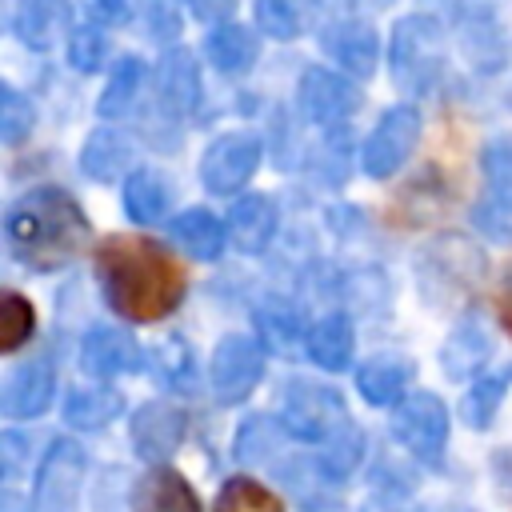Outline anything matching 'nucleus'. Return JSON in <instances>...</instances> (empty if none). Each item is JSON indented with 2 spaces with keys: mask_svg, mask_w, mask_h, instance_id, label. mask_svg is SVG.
Here are the masks:
<instances>
[{
  "mask_svg": "<svg viewBox=\"0 0 512 512\" xmlns=\"http://www.w3.org/2000/svg\"><path fill=\"white\" fill-rule=\"evenodd\" d=\"M256 168H260V140L248 132H228L208 144V152L200 160V180L208 192L228 196V192L244 188Z\"/></svg>",
  "mask_w": 512,
  "mask_h": 512,
  "instance_id": "423d86ee",
  "label": "nucleus"
},
{
  "mask_svg": "<svg viewBox=\"0 0 512 512\" xmlns=\"http://www.w3.org/2000/svg\"><path fill=\"white\" fill-rule=\"evenodd\" d=\"M184 436V412L176 404H144L132 416V444L144 460H168Z\"/></svg>",
  "mask_w": 512,
  "mask_h": 512,
  "instance_id": "f8f14e48",
  "label": "nucleus"
},
{
  "mask_svg": "<svg viewBox=\"0 0 512 512\" xmlns=\"http://www.w3.org/2000/svg\"><path fill=\"white\" fill-rule=\"evenodd\" d=\"M68 60H72L80 72H96V64L104 60V32H100L96 24L72 32V40H68Z\"/></svg>",
  "mask_w": 512,
  "mask_h": 512,
  "instance_id": "72a5a7b5",
  "label": "nucleus"
},
{
  "mask_svg": "<svg viewBox=\"0 0 512 512\" xmlns=\"http://www.w3.org/2000/svg\"><path fill=\"white\" fill-rule=\"evenodd\" d=\"M356 384L364 392L368 404H396L404 400V384H408V364L396 356H376L356 372Z\"/></svg>",
  "mask_w": 512,
  "mask_h": 512,
  "instance_id": "5701e85b",
  "label": "nucleus"
},
{
  "mask_svg": "<svg viewBox=\"0 0 512 512\" xmlns=\"http://www.w3.org/2000/svg\"><path fill=\"white\" fill-rule=\"evenodd\" d=\"M256 24L276 40H292L308 24V0H256Z\"/></svg>",
  "mask_w": 512,
  "mask_h": 512,
  "instance_id": "bb28decb",
  "label": "nucleus"
},
{
  "mask_svg": "<svg viewBox=\"0 0 512 512\" xmlns=\"http://www.w3.org/2000/svg\"><path fill=\"white\" fill-rule=\"evenodd\" d=\"M496 316H500V324L512 332V264H508V272H504V280H500V288H496Z\"/></svg>",
  "mask_w": 512,
  "mask_h": 512,
  "instance_id": "c9c22d12",
  "label": "nucleus"
},
{
  "mask_svg": "<svg viewBox=\"0 0 512 512\" xmlns=\"http://www.w3.org/2000/svg\"><path fill=\"white\" fill-rule=\"evenodd\" d=\"M172 204V188L156 172H132L124 184V208L136 224H156Z\"/></svg>",
  "mask_w": 512,
  "mask_h": 512,
  "instance_id": "4be33fe9",
  "label": "nucleus"
},
{
  "mask_svg": "<svg viewBox=\"0 0 512 512\" xmlns=\"http://www.w3.org/2000/svg\"><path fill=\"white\" fill-rule=\"evenodd\" d=\"M280 420H284V432H292L296 440L320 444V448H328L344 428H352L340 396L332 388H320L308 380H296L284 392V416Z\"/></svg>",
  "mask_w": 512,
  "mask_h": 512,
  "instance_id": "20e7f679",
  "label": "nucleus"
},
{
  "mask_svg": "<svg viewBox=\"0 0 512 512\" xmlns=\"http://www.w3.org/2000/svg\"><path fill=\"white\" fill-rule=\"evenodd\" d=\"M96 276L104 300L128 320H160L184 296V268L148 236H108L96 248Z\"/></svg>",
  "mask_w": 512,
  "mask_h": 512,
  "instance_id": "f257e3e1",
  "label": "nucleus"
},
{
  "mask_svg": "<svg viewBox=\"0 0 512 512\" xmlns=\"http://www.w3.org/2000/svg\"><path fill=\"white\" fill-rule=\"evenodd\" d=\"M80 472H84V456L76 444L60 440L52 444V452L44 456L40 464V476H36V496H40V508H60L76 496L80 488Z\"/></svg>",
  "mask_w": 512,
  "mask_h": 512,
  "instance_id": "2eb2a0df",
  "label": "nucleus"
},
{
  "mask_svg": "<svg viewBox=\"0 0 512 512\" xmlns=\"http://www.w3.org/2000/svg\"><path fill=\"white\" fill-rule=\"evenodd\" d=\"M204 52H208L212 68H220V72H244V68L256 60V36H252L244 24L224 20V24H216V28L208 32Z\"/></svg>",
  "mask_w": 512,
  "mask_h": 512,
  "instance_id": "6ab92c4d",
  "label": "nucleus"
},
{
  "mask_svg": "<svg viewBox=\"0 0 512 512\" xmlns=\"http://www.w3.org/2000/svg\"><path fill=\"white\" fill-rule=\"evenodd\" d=\"M256 324H260V332L272 348H292V340L300 336V316L288 304H264Z\"/></svg>",
  "mask_w": 512,
  "mask_h": 512,
  "instance_id": "2f4dec72",
  "label": "nucleus"
},
{
  "mask_svg": "<svg viewBox=\"0 0 512 512\" xmlns=\"http://www.w3.org/2000/svg\"><path fill=\"white\" fill-rule=\"evenodd\" d=\"M308 356L328 372L348 368V360H352V324H348V316H340V312L324 316L308 332Z\"/></svg>",
  "mask_w": 512,
  "mask_h": 512,
  "instance_id": "aec40b11",
  "label": "nucleus"
},
{
  "mask_svg": "<svg viewBox=\"0 0 512 512\" xmlns=\"http://www.w3.org/2000/svg\"><path fill=\"white\" fill-rule=\"evenodd\" d=\"M56 396V372L48 360H32L24 368H16L0 392V412L8 420H32L40 416Z\"/></svg>",
  "mask_w": 512,
  "mask_h": 512,
  "instance_id": "9d476101",
  "label": "nucleus"
},
{
  "mask_svg": "<svg viewBox=\"0 0 512 512\" xmlns=\"http://www.w3.org/2000/svg\"><path fill=\"white\" fill-rule=\"evenodd\" d=\"M36 328L32 304L20 292H0V352H16Z\"/></svg>",
  "mask_w": 512,
  "mask_h": 512,
  "instance_id": "c85d7f7f",
  "label": "nucleus"
},
{
  "mask_svg": "<svg viewBox=\"0 0 512 512\" xmlns=\"http://www.w3.org/2000/svg\"><path fill=\"white\" fill-rule=\"evenodd\" d=\"M360 104V92L348 76H336V72H324V68H308L304 80H300V108L312 124L320 128H336L344 124Z\"/></svg>",
  "mask_w": 512,
  "mask_h": 512,
  "instance_id": "1a4fd4ad",
  "label": "nucleus"
},
{
  "mask_svg": "<svg viewBox=\"0 0 512 512\" xmlns=\"http://www.w3.org/2000/svg\"><path fill=\"white\" fill-rule=\"evenodd\" d=\"M328 56L348 72V76H372L380 60V40L364 20H340L324 32Z\"/></svg>",
  "mask_w": 512,
  "mask_h": 512,
  "instance_id": "4468645a",
  "label": "nucleus"
},
{
  "mask_svg": "<svg viewBox=\"0 0 512 512\" xmlns=\"http://www.w3.org/2000/svg\"><path fill=\"white\" fill-rule=\"evenodd\" d=\"M392 432L412 456L436 460L448 440V412L432 392H412L400 400V408L392 416Z\"/></svg>",
  "mask_w": 512,
  "mask_h": 512,
  "instance_id": "39448f33",
  "label": "nucleus"
},
{
  "mask_svg": "<svg viewBox=\"0 0 512 512\" xmlns=\"http://www.w3.org/2000/svg\"><path fill=\"white\" fill-rule=\"evenodd\" d=\"M272 236H276V204H272V196L256 192V196H244V200L232 204V212H228V240L240 252L256 256V252L268 248Z\"/></svg>",
  "mask_w": 512,
  "mask_h": 512,
  "instance_id": "dca6fc26",
  "label": "nucleus"
},
{
  "mask_svg": "<svg viewBox=\"0 0 512 512\" xmlns=\"http://www.w3.org/2000/svg\"><path fill=\"white\" fill-rule=\"evenodd\" d=\"M416 136H420V112L408 108V104L388 108L380 116V124L372 128V136L364 140V172L368 176H392V172H400V164L416 148Z\"/></svg>",
  "mask_w": 512,
  "mask_h": 512,
  "instance_id": "0eeeda50",
  "label": "nucleus"
},
{
  "mask_svg": "<svg viewBox=\"0 0 512 512\" xmlns=\"http://www.w3.org/2000/svg\"><path fill=\"white\" fill-rule=\"evenodd\" d=\"M32 104L16 92V88H0V140L4 144H20L28 132H32Z\"/></svg>",
  "mask_w": 512,
  "mask_h": 512,
  "instance_id": "7c9ffc66",
  "label": "nucleus"
},
{
  "mask_svg": "<svg viewBox=\"0 0 512 512\" xmlns=\"http://www.w3.org/2000/svg\"><path fill=\"white\" fill-rule=\"evenodd\" d=\"M132 512H200V500L176 468L156 464L140 476L132 492Z\"/></svg>",
  "mask_w": 512,
  "mask_h": 512,
  "instance_id": "ddd939ff",
  "label": "nucleus"
},
{
  "mask_svg": "<svg viewBox=\"0 0 512 512\" xmlns=\"http://www.w3.org/2000/svg\"><path fill=\"white\" fill-rule=\"evenodd\" d=\"M172 240H180L192 260H216L224 252V224L204 208H188L172 220Z\"/></svg>",
  "mask_w": 512,
  "mask_h": 512,
  "instance_id": "a211bd4d",
  "label": "nucleus"
},
{
  "mask_svg": "<svg viewBox=\"0 0 512 512\" xmlns=\"http://www.w3.org/2000/svg\"><path fill=\"white\" fill-rule=\"evenodd\" d=\"M484 356H488V340H484V332L472 328V324H460V328L448 336V344H444V364H448L452 376H464V372L480 368Z\"/></svg>",
  "mask_w": 512,
  "mask_h": 512,
  "instance_id": "c756f323",
  "label": "nucleus"
},
{
  "mask_svg": "<svg viewBox=\"0 0 512 512\" xmlns=\"http://www.w3.org/2000/svg\"><path fill=\"white\" fill-rule=\"evenodd\" d=\"M264 372V348L252 336H224L212 352V392L224 404H240Z\"/></svg>",
  "mask_w": 512,
  "mask_h": 512,
  "instance_id": "6e6552de",
  "label": "nucleus"
},
{
  "mask_svg": "<svg viewBox=\"0 0 512 512\" xmlns=\"http://www.w3.org/2000/svg\"><path fill=\"white\" fill-rule=\"evenodd\" d=\"M156 76H160V92H164V100L172 108H180V112L196 108V100H200V76H196V60L188 52H168L160 60V72Z\"/></svg>",
  "mask_w": 512,
  "mask_h": 512,
  "instance_id": "393cba45",
  "label": "nucleus"
},
{
  "mask_svg": "<svg viewBox=\"0 0 512 512\" xmlns=\"http://www.w3.org/2000/svg\"><path fill=\"white\" fill-rule=\"evenodd\" d=\"M68 28V4L64 0H24L16 12V36L28 48H52Z\"/></svg>",
  "mask_w": 512,
  "mask_h": 512,
  "instance_id": "f3484780",
  "label": "nucleus"
},
{
  "mask_svg": "<svg viewBox=\"0 0 512 512\" xmlns=\"http://www.w3.org/2000/svg\"><path fill=\"white\" fill-rule=\"evenodd\" d=\"M120 8H124V0H88V12H92L96 20H116Z\"/></svg>",
  "mask_w": 512,
  "mask_h": 512,
  "instance_id": "e433bc0d",
  "label": "nucleus"
},
{
  "mask_svg": "<svg viewBox=\"0 0 512 512\" xmlns=\"http://www.w3.org/2000/svg\"><path fill=\"white\" fill-rule=\"evenodd\" d=\"M504 384H508V372L480 376V384L472 388L468 408H464L468 424H488V420H492V412H496V404H500V396H504Z\"/></svg>",
  "mask_w": 512,
  "mask_h": 512,
  "instance_id": "473e14b6",
  "label": "nucleus"
},
{
  "mask_svg": "<svg viewBox=\"0 0 512 512\" xmlns=\"http://www.w3.org/2000/svg\"><path fill=\"white\" fill-rule=\"evenodd\" d=\"M392 72L400 88L408 92H428L440 72H444V28L432 16H408L396 24L392 44H388Z\"/></svg>",
  "mask_w": 512,
  "mask_h": 512,
  "instance_id": "7ed1b4c3",
  "label": "nucleus"
},
{
  "mask_svg": "<svg viewBox=\"0 0 512 512\" xmlns=\"http://www.w3.org/2000/svg\"><path fill=\"white\" fill-rule=\"evenodd\" d=\"M216 512H284L280 496H272L264 484L248 480V476H236L220 488L216 496Z\"/></svg>",
  "mask_w": 512,
  "mask_h": 512,
  "instance_id": "cd10ccee",
  "label": "nucleus"
},
{
  "mask_svg": "<svg viewBox=\"0 0 512 512\" xmlns=\"http://www.w3.org/2000/svg\"><path fill=\"white\" fill-rule=\"evenodd\" d=\"M228 8H232V0H192V12H196V16H204V20L224 16Z\"/></svg>",
  "mask_w": 512,
  "mask_h": 512,
  "instance_id": "4c0bfd02",
  "label": "nucleus"
},
{
  "mask_svg": "<svg viewBox=\"0 0 512 512\" xmlns=\"http://www.w3.org/2000/svg\"><path fill=\"white\" fill-rule=\"evenodd\" d=\"M120 416V396L112 388H72L64 396V420L72 428H104Z\"/></svg>",
  "mask_w": 512,
  "mask_h": 512,
  "instance_id": "b1692460",
  "label": "nucleus"
},
{
  "mask_svg": "<svg viewBox=\"0 0 512 512\" xmlns=\"http://www.w3.org/2000/svg\"><path fill=\"white\" fill-rule=\"evenodd\" d=\"M128 164H132V144L124 136L108 132V128L104 132H92L88 144H84V152H80V168L88 176H96V180H116V176H124Z\"/></svg>",
  "mask_w": 512,
  "mask_h": 512,
  "instance_id": "412c9836",
  "label": "nucleus"
},
{
  "mask_svg": "<svg viewBox=\"0 0 512 512\" xmlns=\"http://www.w3.org/2000/svg\"><path fill=\"white\" fill-rule=\"evenodd\" d=\"M144 360L140 344L120 332V328H108V324H96L84 344H80V364L92 372V376H120V372H136Z\"/></svg>",
  "mask_w": 512,
  "mask_h": 512,
  "instance_id": "9b49d317",
  "label": "nucleus"
},
{
  "mask_svg": "<svg viewBox=\"0 0 512 512\" xmlns=\"http://www.w3.org/2000/svg\"><path fill=\"white\" fill-rule=\"evenodd\" d=\"M140 80H144V64H140L136 56L116 60V64H112V76H108V84H104V92H100L96 112L108 116V120L120 116V112H128V104H132L136 92H140Z\"/></svg>",
  "mask_w": 512,
  "mask_h": 512,
  "instance_id": "a878e982",
  "label": "nucleus"
},
{
  "mask_svg": "<svg viewBox=\"0 0 512 512\" xmlns=\"http://www.w3.org/2000/svg\"><path fill=\"white\" fill-rule=\"evenodd\" d=\"M480 164H484V172H488L492 184H512V140L488 144L484 156H480Z\"/></svg>",
  "mask_w": 512,
  "mask_h": 512,
  "instance_id": "f704fd0d",
  "label": "nucleus"
},
{
  "mask_svg": "<svg viewBox=\"0 0 512 512\" xmlns=\"http://www.w3.org/2000/svg\"><path fill=\"white\" fill-rule=\"evenodd\" d=\"M4 236L16 260H24L36 272L64 268L92 240L84 212L60 188H32L28 196H20L4 212Z\"/></svg>",
  "mask_w": 512,
  "mask_h": 512,
  "instance_id": "f03ea898",
  "label": "nucleus"
}]
</instances>
